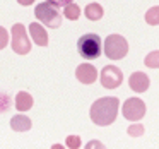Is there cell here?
<instances>
[{"label": "cell", "mask_w": 159, "mask_h": 149, "mask_svg": "<svg viewBox=\"0 0 159 149\" xmlns=\"http://www.w3.org/2000/svg\"><path fill=\"white\" fill-rule=\"evenodd\" d=\"M118 106L120 101L115 96H106V98H99L93 103L91 106V120L99 127H106L111 125L116 120L118 115Z\"/></svg>", "instance_id": "1"}, {"label": "cell", "mask_w": 159, "mask_h": 149, "mask_svg": "<svg viewBox=\"0 0 159 149\" xmlns=\"http://www.w3.org/2000/svg\"><path fill=\"white\" fill-rule=\"evenodd\" d=\"M77 52L82 58H87V60L99 58L101 52H103L101 38L96 33H87V35L80 36L79 41H77Z\"/></svg>", "instance_id": "2"}, {"label": "cell", "mask_w": 159, "mask_h": 149, "mask_svg": "<svg viewBox=\"0 0 159 149\" xmlns=\"http://www.w3.org/2000/svg\"><path fill=\"white\" fill-rule=\"evenodd\" d=\"M34 16L39 22H43L48 28H60V24H62V14L58 12V7L48 4V2L36 5Z\"/></svg>", "instance_id": "3"}, {"label": "cell", "mask_w": 159, "mask_h": 149, "mask_svg": "<svg viewBox=\"0 0 159 149\" xmlns=\"http://www.w3.org/2000/svg\"><path fill=\"white\" fill-rule=\"evenodd\" d=\"M104 53L111 60H121L128 53V43L120 35H110L104 40Z\"/></svg>", "instance_id": "4"}, {"label": "cell", "mask_w": 159, "mask_h": 149, "mask_svg": "<svg viewBox=\"0 0 159 149\" xmlns=\"http://www.w3.org/2000/svg\"><path fill=\"white\" fill-rule=\"evenodd\" d=\"M11 33H12V41H11L12 50H14L17 55H28V53L31 52L33 45L28 38V31H26L24 24H21V22L14 24L11 29Z\"/></svg>", "instance_id": "5"}, {"label": "cell", "mask_w": 159, "mask_h": 149, "mask_svg": "<svg viewBox=\"0 0 159 149\" xmlns=\"http://www.w3.org/2000/svg\"><path fill=\"white\" fill-rule=\"evenodd\" d=\"M101 86L106 89H116L123 82V72L115 65H106L101 70Z\"/></svg>", "instance_id": "6"}, {"label": "cell", "mask_w": 159, "mask_h": 149, "mask_svg": "<svg viewBox=\"0 0 159 149\" xmlns=\"http://www.w3.org/2000/svg\"><path fill=\"white\" fill-rule=\"evenodd\" d=\"M123 117L130 122H137L145 115V103L140 98H128L123 103Z\"/></svg>", "instance_id": "7"}, {"label": "cell", "mask_w": 159, "mask_h": 149, "mask_svg": "<svg viewBox=\"0 0 159 149\" xmlns=\"http://www.w3.org/2000/svg\"><path fill=\"white\" fill-rule=\"evenodd\" d=\"M75 77L82 84H94L98 79V70L91 63H80L75 69Z\"/></svg>", "instance_id": "8"}, {"label": "cell", "mask_w": 159, "mask_h": 149, "mask_svg": "<svg viewBox=\"0 0 159 149\" xmlns=\"http://www.w3.org/2000/svg\"><path fill=\"white\" fill-rule=\"evenodd\" d=\"M149 84H151V81H149V77L144 72H134L130 76V79H128V86L135 93H144V91H147Z\"/></svg>", "instance_id": "9"}, {"label": "cell", "mask_w": 159, "mask_h": 149, "mask_svg": "<svg viewBox=\"0 0 159 149\" xmlns=\"http://www.w3.org/2000/svg\"><path fill=\"white\" fill-rule=\"evenodd\" d=\"M29 35H31L33 41L38 46L48 45V33L45 31V28H43L39 22H31V24H29Z\"/></svg>", "instance_id": "10"}, {"label": "cell", "mask_w": 159, "mask_h": 149, "mask_svg": "<svg viewBox=\"0 0 159 149\" xmlns=\"http://www.w3.org/2000/svg\"><path fill=\"white\" fill-rule=\"evenodd\" d=\"M31 118L26 117V115H14L11 118V127L16 132H28L31 128Z\"/></svg>", "instance_id": "11"}, {"label": "cell", "mask_w": 159, "mask_h": 149, "mask_svg": "<svg viewBox=\"0 0 159 149\" xmlns=\"http://www.w3.org/2000/svg\"><path fill=\"white\" fill-rule=\"evenodd\" d=\"M33 106V96L26 91H19L16 94V108L19 111H28Z\"/></svg>", "instance_id": "12"}, {"label": "cell", "mask_w": 159, "mask_h": 149, "mask_svg": "<svg viewBox=\"0 0 159 149\" xmlns=\"http://www.w3.org/2000/svg\"><path fill=\"white\" fill-rule=\"evenodd\" d=\"M86 17L89 19V21H99L101 17H103V14H104V11H103V7H101L98 2H93V4H87L86 5Z\"/></svg>", "instance_id": "13"}, {"label": "cell", "mask_w": 159, "mask_h": 149, "mask_svg": "<svg viewBox=\"0 0 159 149\" xmlns=\"http://www.w3.org/2000/svg\"><path fill=\"white\" fill-rule=\"evenodd\" d=\"M63 16H65L67 19H70V21H77V19L80 17V7L77 4L65 5V9H63Z\"/></svg>", "instance_id": "14"}, {"label": "cell", "mask_w": 159, "mask_h": 149, "mask_svg": "<svg viewBox=\"0 0 159 149\" xmlns=\"http://www.w3.org/2000/svg\"><path fill=\"white\" fill-rule=\"evenodd\" d=\"M145 22H147L149 26H157L159 24V5L151 7L145 12Z\"/></svg>", "instance_id": "15"}, {"label": "cell", "mask_w": 159, "mask_h": 149, "mask_svg": "<svg viewBox=\"0 0 159 149\" xmlns=\"http://www.w3.org/2000/svg\"><path fill=\"white\" fill-rule=\"evenodd\" d=\"M145 65H147L149 69H159V50L151 52L145 57Z\"/></svg>", "instance_id": "16"}, {"label": "cell", "mask_w": 159, "mask_h": 149, "mask_svg": "<svg viewBox=\"0 0 159 149\" xmlns=\"http://www.w3.org/2000/svg\"><path fill=\"white\" fill-rule=\"evenodd\" d=\"M127 132H128V135H132V137H140V135L145 132V128H144V125H140V123H134V125L128 127Z\"/></svg>", "instance_id": "17"}, {"label": "cell", "mask_w": 159, "mask_h": 149, "mask_svg": "<svg viewBox=\"0 0 159 149\" xmlns=\"http://www.w3.org/2000/svg\"><path fill=\"white\" fill-rule=\"evenodd\" d=\"M67 142V147L69 149H79L80 147V137L79 135H69V137L65 139Z\"/></svg>", "instance_id": "18"}, {"label": "cell", "mask_w": 159, "mask_h": 149, "mask_svg": "<svg viewBox=\"0 0 159 149\" xmlns=\"http://www.w3.org/2000/svg\"><path fill=\"white\" fill-rule=\"evenodd\" d=\"M9 45V33L5 31V28L0 26V50H4Z\"/></svg>", "instance_id": "19"}, {"label": "cell", "mask_w": 159, "mask_h": 149, "mask_svg": "<svg viewBox=\"0 0 159 149\" xmlns=\"http://www.w3.org/2000/svg\"><path fill=\"white\" fill-rule=\"evenodd\" d=\"M84 149H106V146H104L103 142H99V141H96V139H94V141L87 142Z\"/></svg>", "instance_id": "20"}, {"label": "cell", "mask_w": 159, "mask_h": 149, "mask_svg": "<svg viewBox=\"0 0 159 149\" xmlns=\"http://www.w3.org/2000/svg\"><path fill=\"white\" fill-rule=\"evenodd\" d=\"M48 4H52V5H55V7H65V5H69V4H72L74 0H46Z\"/></svg>", "instance_id": "21"}, {"label": "cell", "mask_w": 159, "mask_h": 149, "mask_svg": "<svg viewBox=\"0 0 159 149\" xmlns=\"http://www.w3.org/2000/svg\"><path fill=\"white\" fill-rule=\"evenodd\" d=\"M21 5H31V4H34V0H17Z\"/></svg>", "instance_id": "22"}, {"label": "cell", "mask_w": 159, "mask_h": 149, "mask_svg": "<svg viewBox=\"0 0 159 149\" xmlns=\"http://www.w3.org/2000/svg\"><path fill=\"white\" fill-rule=\"evenodd\" d=\"M52 149H65V147H63L62 144H53V146H52Z\"/></svg>", "instance_id": "23"}]
</instances>
